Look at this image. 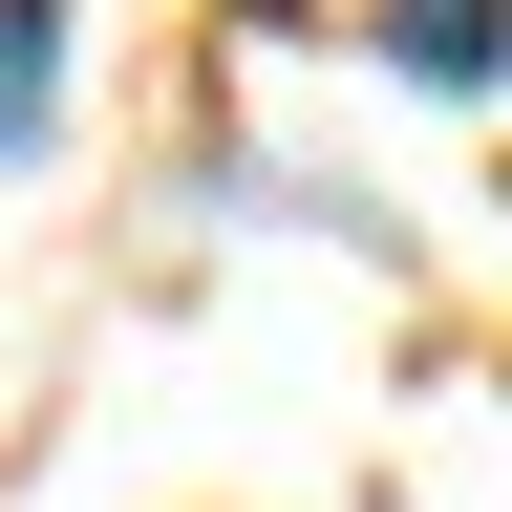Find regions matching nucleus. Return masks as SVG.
I'll return each mask as SVG.
<instances>
[{
	"label": "nucleus",
	"mask_w": 512,
	"mask_h": 512,
	"mask_svg": "<svg viewBox=\"0 0 512 512\" xmlns=\"http://www.w3.org/2000/svg\"><path fill=\"white\" fill-rule=\"evenodd\" d=\"M64 128V0H0V171Z\"/></svg>",
	"instance_id": "2"
},
{
	"label": "nucleus",
	"mask_w": 512,
	"mask_h": 512,
	"mask_svg": "<svg viewBox=\"0 0 512 512\" xmlns=\"http://www.w3.org/2000/svg\"><path fill=\"white\" fill-rule=\"evenodd\" d=\"M384 64H406V86H512V0H384Z\"/></svg>",
	"instance_id": "1"
}]
</instances>
